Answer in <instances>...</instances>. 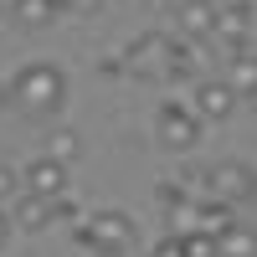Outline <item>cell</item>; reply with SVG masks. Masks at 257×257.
<instances>
[{
	"label": "cell",
	"mask_w": 257,
	"mask_h": 257,
	"mask_svg": "<svg viewBox=\"0 0 257 257\" xmlns=\"http://www.w3.org/2000/svg\"><path fill=\"white\" fill-rule=\"evenodd\" d=\"M11 237H16V231H11V216H6V211H0V247H6Z\"/></svg>",
	"instance_id": "cell-23"
},
{
	"label": "cell",
	"mask_w": 257,
	"mask_h": 257,
	"mask_svg": "<svg viewBox=\"0 0 257 257\" xmlns=\"http://www.w3.org/2000/svg\"><path fill=\"white\" fill-rule=\"evenodd\" d=\"M196 211H201L196 196L170 201V206H165V226H170V237H185V231H196Z\"/></svg>",
	"instance_id": "cell-14"
},
{
	"label": "cell",
	"mask_w": 257,
	"mask_h": 257,
	"mask_svg": "<svg viewBox=\"0 0 257 257\" xmlns=\"http://www.w3.org/2000/svg\"><path fill=\"white\" fill-rule=\"evenodd\" d=\"M196 72H201V41H196V36L165 31V72H160V77L185 82V77H196Z\"/></svg>",
	"instance_id": "cell-8"
},
{
	"label": "cell",
	"mask_w": 257,
	"mask_h": 257,
	"mask_svg": "<svg viewBox=\"0 0 257 257\" xmlns=\"http://www.w3.org/2000/svg\"><path fill=\"white\" fill-rule=\"evenodd\" d=\"M128 67L123 72H134V77H160L165 72V31H144L128 41V52H123Z\"/></svg>",
	"instance_id": "cell-7"
},
{
	"label": "cell",
	"mask_w": 257,
	"mask_h": 257,
	"mask_svg": "<svg viewBox=\"0 0 257 257\" xmlns=\"http://www.w3.org/2000/svg\"><path fill=\"white\" fill-rule=\"evenodd\" d=\"M77 155H82V139L72 134V128H57V134L47 139V160H57V165H67V170H72Z\"/></svg>",
	"instance_id": "cell-15"
},
{
	"label": "cell",
	"mask_w": 257,
	"mask_h": 257,
	"mask_svg": "<svg viewBox=\"0 0 257 257\" xmlns=\"http://www.w3.org/2000/svg\"><path fill=\"white\" fill-rule=\"evenodd\" d=\"M180 252H185V257H216V242L201 237V231H185V237H180Z\"/></svg>",
	"instance_id": "cell-19"
},
{
	"label": "cell",
	"mask_w": 257,
	"mask_h": 257,
	"mask_svg": "<svg viewBox=\"0 0 257 257\" xmlns=\"http://www.w3.org/2000/svg\"><path fill=\"white\" fill-rule=\"evenodd\" d=\"M6 216H11V231H47V226H52V201L21 190V196L6 206Z\"/></svg>",
	"instance_id": "cell-11"
},
{
	"label": "cell",
	"mask_w": 257,
	"mask_h": 257,
	"mask_svg": "<svg viewBox=\"0 0 257 257\" xmlns=\"http://www.w3.org/2000/svg\"><path fill=\"white\" fill-rule=\"evenodd\" d=\"M67 180H72V170L57 165V160H47V155H36L26 170H21V190H26V196H41V201L67 196Z\"/></svg>",
	"instance_id": "cell-6"
},
{
	"label": "cell",
	"mask_w": 257,
	"mask_h": 257,
	"mask_svg": "<svg viewBox=\"0 0 257 257\" xmlns=\"http://www.w3.org/2000/svg\"><path fill=\"white\" fill-rule=\"evenodd\" d=\"M57 11H62V16H93L98 0H57Z\"/></svg>",
	"instance_id": "cell-20"
},
{
	"label": "cell",
	"mask_w": 257,
	"mask_h": 257,
	"mask_svg": "<svg viewBox=\"0 0 257 257\" xmlns=\"http://www.w3.org/2000/svg\"><path fill=\"white\" fill-rule=\"evenodd\" d=\"M216 47H231V41H252V0H231V6L216 11V31H211Z\"/></svg>",
	"instance_id": "cell-10"
},
{
	"label": "cell",
	"mask_w": 257,
	"mask_h": 257,
	"mask_svg": "<svg viewBox=\"0 0 257 257\" xmlns=\"http://www.w3.org/2000/svg\"><path fill=\"white\" fill-rule=\"evenodd\" d=\"M57 221H62V226H72V221H82V206H77L72 196H57V201H52V226H57Z\"/></svg>",
	"instance_id": "cell-18"
},
{
	"label": "cell",
	"mask_w": 257,
	"mask_h": 257,
	"mask_svg": "<svg viewBox=\"0 0 257 257\" xmlns=\"http://www.w3.org/2000/svg\"><path fill=\"white\" fill-rule=\"evenodd\" d=\"M237 108L242 103L226 88V77H206V82H196V93H190V113H196L201 123H226Z\"/></svg>",
	"instance_id": "cell-5"
},
{
	"label": "cell",
	"mask_w": 257,
	"mask_h": 257,
	"mask_svg": "<svg viewBox=\"0 0 257 257\" xmlns=\"http://www.w3.org/2000/svg\"><path fill=\"white\" fill-rule=\"evenodd\" d=\"M201 128H206V123L190 113V103H175V98H170V103L155 108V144L170 149V155H190V149L201 144Z\"/></svg>",
	"instance_id": "cell-2"
},
{
	"label": "cell",
	"mask_w": 257,
	"mask_h": 257,
	"mask_svg": "<svg viewBox=\"0 0 257 257\" xmlns=\"http://www.w3.org/2000/svg\"><path fill=\"white\" fill-rule=\"evenodd\" d=\"M216 257H252V226H231L226 237H216Z\"/></svg>",
	"instance_id": "cell-16"
},
{
	"label": "cell",
	"mask_w": 257,
	"mask_h": 257,
	"mask_svg": "<svg viewBox=\"0 0 257 257\" xmlns=\"http://www.w3.org/2000/svg\"><path fill=\"white\" fill-rule=\"evenodd\" d=\"M11 6H16V0H0V11H11Z\"/></svg>",
	"instance_id": "cell-26"
},
{
	"label": "cell",
	"mask_w": 257,
	"mask_h": 257,
	"mask_svg": "<svg viewBox=\"0 0 257 257\" xmlns=\"http://www.w3.org/2000/svg\"><path fill=\"white\" fill-rule=\"evenodd\" d=\"M16 196H21V170L0 160V211H6V206H11Z\"/></svg>",
	"instance_id": "cell-17"
},
{
	"label": "cell",
	"mask_w": 257,
	"mask_h": 257,
	"mask_svg": "<svg viewBox=\"0 0 257 257\" xmlns=\"http://www.w3.org/2000/svg\"><path fill=\"white\" fill-rule=\"evenodd\" d=\"M206 6H211V11H221V6H231V0H206Z\"/></svg>",
	"instance_id": "cell-25"
},
{
	"label": "cell",
	"mask_w": 257,
	"mask_h": 257,
	"mask_svg": "<svg viewBox=\"0 0 257 257\" xmlns=\"http://www.w3.org/2000/svg\"><path fill=\"white\" fill-rule=\"evenodd\" d=\"M170 21H175V36H196V41H206L216 31V11H211L206 0H175V6H170Z\"/></svg>",
	"instance_id": "cell-9"
},
{
	"label": "cell",
	"mask_w": 257,
	"mask_h": 257,
	"mask_svg": "<svg viewBox=\"0 0 257 257\" xmlns=\"http://www.w3.org/2000/svg\"><path fill=\"white\" fill-rule=\"evenodd\" d=\"M149 257H185V252H180V237H170V231H165V237L155 242V252H149Z\"/></svg>",
	"instance_id": "cell-21"
},
{
	"label": "cell",
	"mask_w": 257,
	"mask_h": 257,
	"mask_svg": "<svg viewBox=\"0 0 257 257\" xmlns=\"http://www.w3.org/2000/svg\"><path fill=\"white\" fill-rule=\"evenodd\" d=\"M88 242H93L98 257H123L134 247V216L128 211H98L88 221Z\"/></svg>",
	"instance_id": "cell-4"
},
{
	"label": "cell",
	"mask_w": 257,
	"mask_h": 257,
	"mask_svg": "<svg viewBox=\"0 0 257 257\" xmlns=\"http://www.w3.org/2000/svg\"><path fill=\"white\" fill-rule=\"evenodd\" d=\"M237 226V206H221V201H201V211H196V231L201 237H226V231Z\"/></svg>",
	"instance_id": "cell-12"
},
{
	"label": "cell",
	"mask_w": 257,
	"mask_h": 257,
	"mask_svg": "<svg viewBox=\"0 0 257 257\" xmlns=\"http://www.w3.org/2000/svg\"><path fill=\"white\" fill-rule=\"evenodd\" d=\"M67 93H72V82H67V72L57 62H21L16 77L6 82L11 108H21L26 118H62Z\"/></svg>",
	"instance_id": "cell-1"
},
{
	"label": "cell",
	"mask_w": 257,
	"mask_h": 257,
	"mask_svg": "<svg viewBox=\"0 0 257 257\" xmlns=\"http://www.w3.org/2000/svg\"><path fill=\"white\" fill-rule=\"evenodd\" d=\"M6 16L16 21V26H26V31H41V26H52L62 11H57V0H16Z\"/></svg>",
	"instance_id": "cell-13"
},
{
	"label": "cell",
	"mask_w": 257,
	"mask_h": 257,
	"mask_svg": "<svg viewBox=\"0 0 257 257\" xmlns=\"http://www.w3.org/2000/svg\"><path fill=\"white\" fill-rule=\"evenodd\" d=\"M247 196H252V165L226 160V165H211V170H206V180H201V201L242 206Z\"/></svg>",
	"instance_id": "cell-3"
},
{
	"label": "cell",
	"mask_w": 257,
	"mask_h": 257,
	"mask_svg": "<svg viewBox=\"0 0 257 257\" xmlns=\"http://www.w3.org/2000/svg\"><path fill=\"white\" fill-rule=\"evenodd\" d=\"M98 72H103V77H118V72H123V57H103Z\"/></svg>",
	"instance_id": "cell-22"
},
{
	"label": "cell",
	"mask_w": 257,
	"mask_h": 257,
	"mask_svg": "<svg viewBox=\"0 0 257 257\" xmlns=\"http://www.w3.org/2000/svg\"><path fill=\"white\" fill-rule=\"evenodd\" d=\"M0 108H11V98H6V82H0Z\"/></svg>",
	"instance_id": "cell-24"
}]
</instances>
